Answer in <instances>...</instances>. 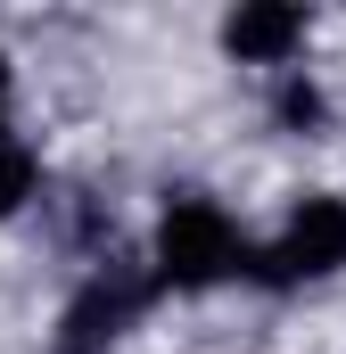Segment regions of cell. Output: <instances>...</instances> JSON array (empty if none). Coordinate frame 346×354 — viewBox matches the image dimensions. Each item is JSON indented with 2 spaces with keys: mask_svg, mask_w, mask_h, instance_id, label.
I'll return each instance as SVG.
<instances>
[{
  "mask_svg": "<svg viewBox=\"0 0 346 354\" xmlns=\"http://www.w3.org/2000/svg\"><path fill=\"white\" fill-rule=\"evenodd\" d=\"M149 297H157V280L132 264H91V280L66 297V313H58V354H107L140 313H149Z\"/></svg>",
  "mask_w": 346,
  "mask_h": 354,
  "instance_id": "3957f363",
  "label": "cell"
},
{
  "mask_svg": "<svg viewBox=\"0 0 346 354\" xmlns=\"http://www.w3.org/2000/svg\"><path fill=\"white\" fill-rule=\"evenodd\" d=\"M33 198H42V157H33L25 140H8V132H0V223H8V214H25Z\"/></svg>",
  "mask_w": 346,
  "mask_h": 354,
  "instance_id": "5b68a950",
  "label": "cell"
},
{
  "mask_svg": "<svg viewBox=\"0 0 346 354\" xmlns=\"http://www.w3.org/2000/svg\"><path fill=\"white\" fill-rule=\"evenodd\" d=\"M248 272H256L264 288H305V280L346 272V198H330V189L297 198L289 223H280V239L256 248V264H248Z\"/></svg>",
  "mask_w": 346,
  "mask_h": 354,
  "instance_id": "7a4b0ae2",
  "label": "cell"
},
{
  "mask_svg": "<svg viewBox=\"0 0 346 354\" xmlns=\"http://www.w3.org/2000/svg\"><path fill=\"white\" fill-rule=\"evenodd\" d=\"M0 107H8V50H0Z\"/></svg>",
  "mask_w": 346,
  "mask_h": 354,
  "instance_id": "52a82bcc",
  "label": "cell"
},
{
  "mask_svg": "<svg viewBox=\"0 0 346 354\" xmlns=\"http://www.w3.org/2000/svg\"><path fill=\"white\" fill-rule=\"evenodd\" d=\"M272 115H280L289 132H322V115H330V99H322V83H313L305 66H289V75H280V99H272Z\"/></svg>",
  "mask_w": 346,
  "mask_h": 354,
  "instance_id": "8992f818",
  "label": "cell"
},
{
  "mask_svg": "<svg viewBox=\"0 0 346 354\" xmlns=\"http://www.w3.org/2000/svg\"><path fill=\"white\" fill-rule=\"evenodd\" d=\"M305 33H313V17L289 8V0H248V8L223 17V50H231L239 66H280V75H289V58L305 50Z\"/></svg>",
  "mask_w": 346,
  "mask_h": 354,
  "instance_id": "277c9868",
  "label": "cell"
},
{
  "mask_svg": "<svg viewBox=\"0 0 346 354\" xmlns=\"http://www.w3.org/2000/svg\"><path fill=\"white\" fill-rule=\"evenodd\" d=\"M256 264V248H248V231L215 206V198H173L165 214H157V248H149V280H157V297L181 288V297H198V288H223V280H239V272Z\"/></svg>",
  "mask_w": 346,
  "mask_h": 354,
  "instance_id": "6da1fadb",
  "label": "cell"
}]
</instances>
